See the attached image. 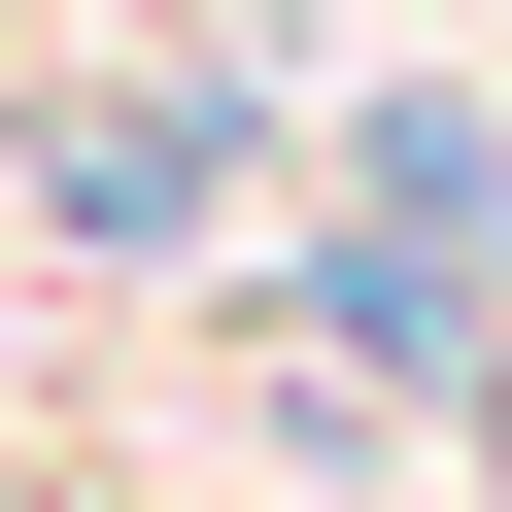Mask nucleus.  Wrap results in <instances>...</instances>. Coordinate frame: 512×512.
<instances>
[{
    "mask_svg": "<svg viewBox=\"0 0 512 512\" xmlns=\"http://www.w3.org/2000/svg\"><path fill=\"white\" fill-rule=\"evenodd\" d=\"M35 205L69 239H205L239 205V103H35Z\"/></svg>",
    "mask_w": 512,
    "mask_h": 512,
    "instance_id": "1",
    "label": "nucleus"
}]
</instances>
